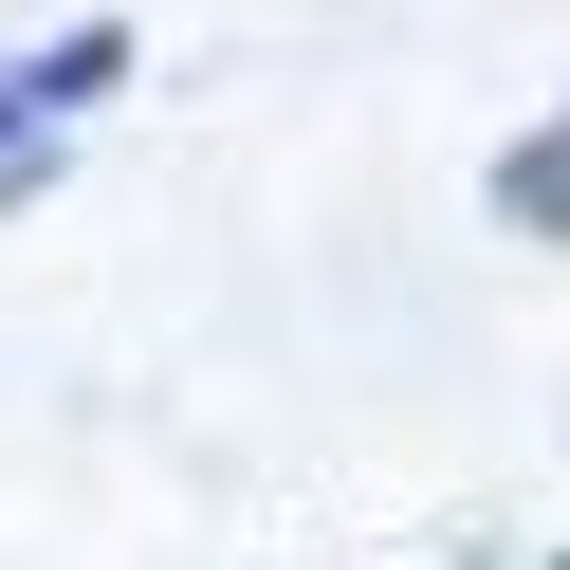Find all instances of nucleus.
I'll list each match as a JSON object with an SVG mask.
<instances>
[{
	"label": "nucleus",
	"mask_w": 570,
	"mask_h": 570,
	"mask_svg": "<svg viewBox=\"0 0 570 570\" xmlns=\"http://www.w3.org/2000/svg\"><path fill=\"white\" fill-rule=\"evenodd\" d=\"M92 92H129V19H75V38H38L19 75H0V203L56 185V129H75Z\"/></svg>",
	"instance_id": "nucleus-1"
},
{
	"label": "nucleus",
	"mask_w": 570,
	"mask_h": 570,
	"mask_svg": "<svg viewBox=\"0 0 570 570\" xmlns=\"http://www.w3.org/2000/svg\"><path fill=\"white\" fill-rule=\"evenodd\" d=\"M497 222H515V239H570V111H533L515 148H497Z\"/></svg>",
	"instance_id": "nucleus-2"
}]
</instances>
